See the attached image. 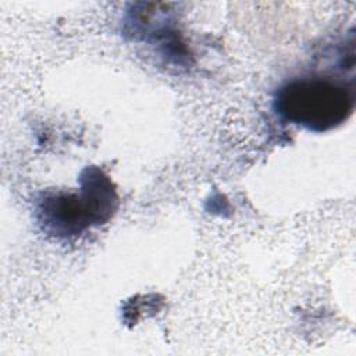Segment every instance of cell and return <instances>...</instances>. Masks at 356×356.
I'll use <instances>...</instances> for the list:
<instances>
[{"mask_svg": "<svg viewBox=\"0 0 356 356\" xmlns=\"http://www.w3.org/2000/svg\"><path fill=\"white\" fill-rule=\"evenodd\" d=\"M118 207L117 191L100 168L86 167L79 175L78 192L44 193L38 202V221L56 236H75L107 222Z\"/></svg>", "mask_w": 356, "mask_h": 356, "instance_id": "6da1fadb", "label": "cell"}, {"mask_svg": "<svg viewBox=\"0 0 356 356\" xmlns=\"http://www.w3.org/2000/svg\"><path fill=\"white\" fill-rule=\"evenodd\" d=\"M350 83L323 76L293 78L274 93L273 107L286 122L310 132H327L349 120L355 110Z\"/></svg>", "mask_w": 356, "mask_h": 356, "instance_id": "7a4b0ae2", "label": "cell"}]
</instances>
